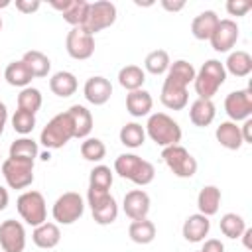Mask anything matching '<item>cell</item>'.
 Here are the masks:
<instances>
[{"label":"cell","mask_w":252,"mask_h":252,"mask_svg":"<svg viewBox=\"0 0 252 252\" xmlns=\"http://www.w3.org/2000/svg\"><path fill=\"white\" fill-rule=\"evenodd\" d=\"M69 6H71V0H63V2H57V0H55V2H51V8L59 10L61 14H63V12H65Z\"/></svg>","instance_id":"681fc988"},{"label":"cell","mask_w":252,"mask_h":252,"mask_svg":"<svg viewBox=\"0 0 252 252\" xmlns=\"http://www.w3.org/2000/svg\"><path fill=\"white\" fill-rule=\"evenodd\" d=\"M199 252H224V244L219 238H207L203 240V248Z\"/></svg>","instance_id":"ee69618b"},{"label":"cell","mask_w":252,"mask_h":252,"mask_svg":"<svg viewBox=\"0 0 252 252\" xmlns=\"http://www.w3.org/2000/svg\"><path fill=\"white\" fill-rule=\"evenodd\" d=\"M71 138H75V132H73V124H71V118L65 112H59L55 114L41 130L39 134V144L45 148V150H59L63 148Z\"/></svg>","instance_id":"277c9868"},{"label":"cell","mask_w":252,"mask_h":252,"mask_svg":"<svg viewBox=\"0 0 252 252\" xmlns=\"http://www.w3.org/2000/svg\"><path fill=\"white\" fill-rule=\"evenodd\" d=\"M65 49L69 57L77 61H85L94 53V35H91L83 28H71L65 37Z\"/></svg>","instance_id":"7c38bea8"},{"label":"cell","mask_w":252,"mask_h":252,"mask_svg":"<svg viewBox=\"0 0 252 252\" xmlns=\"http://www.w3.org/2000/svg\"><path fill=\"white\" fill-rule=\"evenodd\" d=\"M118 138H120V144L122 146L130 148V150H136V148L144 146V142H146V130L138 122H126L120 128Z\"/></svg>","instance_id":"d6a6232c"},{"label":"cell","mask_w":252,"mask_h":252,"mask_svg":"<svg viewBox=\"0 0 252 252\" xmlns=\"http://www.w3.org/2000/svg\"><path fill=\"white\" fill-rule=\"evenodd\" d=\"M85 213V199L77 191H67L59 195L51 207V217L57 224H73Z\"/></svg>","instance_id":"52a82bcc"},{"label":"cell","mask_w":252,"mask_h":252,"mask_svg":"<svg viewBox=\"0 0 252 252\" xmlns=\"http://www.w3.org/2000/svg\"><path fill=\"white\" fill-rule=\"evenodd\" d=\"M215 138H217V142H219L222 148L232 150V152L240 150L242 144H244V142H242V134H240V126H238L236 122H230V120H224V122H220V124L217 126Z\"/></svg>","instance_id":"7402d4cb"},{"label":"cell","mask_w":252,"mask_h":252,"mask_svg":"<svg viewBox=\"0 0 252 252\" xmlns=\"http://www.w3.org/2000/svg\"><path fill=\"white\" fill-rule=\"evenodd\" d=\"M10 120H12V128H14L18 134H22V136L32 134V130L35 128V114L26 112V110H20V108L12 114Z\"/></svg>","instance_id":"60d3db41"},{"label":"cell","mask_w":252,"mask_h":252,"mask_svg":"<svg viewBox=\"0 0 252 252\" xmlns=\"http://www.w3.org/2000/svg\"><path fill=\"white\" fill-rule=\"evenodd\" d=\"M226 81V71H224V65L219 61V59H207L201 69L195 73V81H193V87H195V93H197V98H213L219 89L224 85Z\"/></svg>","instance_id":"3957f363"},{"label":"cell","mask_w":252,"mask_h":252,"mask_svg":"<svg viewBox=\"0 0 252 252\" xmlns=\"http://www.w3.org/2000/svg\"><path fill=\"white\" fill-rule=\"evenodd\" d=\"M0 158H2V156H0Z\"/></svg>","instance_id":"11a10c76"},{"label":"cell","mask_w":252,"mask_h":252,"mask_svg":"<svg viewBox=\"0 0 252 252\" xmlns=\"http://www.w3.org/2000/svg\"><path fill=\"white\" fill-rule=\"evenodd\" d=\"M219 20L220 18L217 16L215 10H205V12L197 14L193 18V22H191V33H193V37L199 39V41H209V37L213 35Z\"/></svg>","instance_id":"44dd1931"},{"label":"cell","mask_w":252,"mask_h":252,"mask_svg":"<svg viewBox=\"0 0 252 252\" xmlns=\"http://www.w3.org/2000/svg\"><path fill=\"white\" fill-rule=\"evenodd\" d=\"M116 79H118V85L122 89H126L128 93H132V91H138V89L144 87V83H146V71L142 67H138V65H126V67H122L118 71V77Z\"/></svg>","instance_id":"4dcf8cb0"},{"label":"cell","mask_w":252,"mask_h":252,"mask_svg":"<svg viewBox=\"0 0 252 252\" xmlns=\"http://www.w3.org/2000/svg\"><path fill=\"white\" fill-rule=\"evenodd\" d=\"M0 248L2 252H24L26 228L20 220L6 219L0 222Z\"/></svg>","instance_id":"5bb4252c"},{"label":"cell","mask_w":252,"mask_h":252,"mask_svg":"<svg viewBox=\"0 0 252 252\" xmlns=\"http://www.w3.org/2000/svg\"><path fill=\"white\" fill-rule=\"evenodd\" d=\"M146 138H150L154 144L167 148L181 142V126L165 112H154L148 116V122L144 126Z\"/></svg>","instance_id":"6da1fadb"},{"label":"cell","mask_w":252,"mask_h":252,"mask_svg":"<svg viewBox=\"0 0 252 252\" xmlns=\"http://www.w3.org/2000/svg\"><path fill=\"white\" fill-rule=\"evenodd\" d=\"M10 6V0H0V8H8Z\"/></svg>","instance_id":"f5cc1de1"},{"label":"cell","mask_w":252,"mask_h":252,"mask_svg":"<svg viewBox=\"0 0 252 252\" xmlns=\"http://www.w3.org/2000/svg\"><path fill=\"white\" fill-rule=\"evenodd\" d=\"M8 158H14V159H28V161H35V158H39V146L33 138H28V136H22L18 140H14L10 144V150H8Z\"/></svg>","instance_id":"f546056e"},{"label":"cell","mask_w":252,"mask_h":252,"mask_svg":"<svg viewBox=\"0 0 252 252\" xmlns=\"http://www.w3.org/2000/svg\"><path fill=\"white\" fill-rule=\"evenodd\" d=\"M238 32H240V30H238V24H236L234 20H230V18L219 20V24H217L213 35L209 37L211 47H213L217 53H228V51L236 45V41H238Z\"/></svg>","instance_id":"4fadbf2b"},{"label":"cell","mask_w":252,"mask_h":252,"mask_svg":"<svg viewBox=\"0 0 252 252\" xmlns=\"http://www.w3.org/2000/svg\"><path fill=\"white\" fill-rule=\"evenodd\" d=\"M220 189L217 185H205L199 195H197V209L201 215L205 217H213L219 213V207H220Z\"/></svg>","instance_id":"83f0119b"},{"label":"cell","mask_w":252,"mask_h":252,"mask_svg":"<svg viewBox=\"0 0 252 252\" xmlns=\"http://www.w3.org/2000/svg\"><path fill=\"white\" fill-rule=\"evenodd\" d=\"M77 87H79L77 77H75L71 71H57V73H53L51 79H49V89H51V93H53L55 96H59V98H69V96H73V94L77 93Z\"/></svg>","instance_id":"484cf974"},{"label":"cell","mask_w":252,"mask_h":252,"mask_svg":"<svg viewBox=\"0 0 252 252\" xmlns=\"http://www.w3.org/2000/svg\"><path fill=\"white\" fill-rule=\"evenodd\" d=\"M209 230H211V220L209 217L201 215V213H195V215H189L181 226V234L187 242H203L205 236H209Z\"/></svg>","instance_id":"e0dca14e"},{"label":"cell","mask_w":252,"mask_h":252,"mask_svg":"<svg viewBox=\"0 0 252 252\" xmlns=\"http://www.w3.org/2000/svg\"><path fill=\"white\" fill-rule=\"evenodd\" d=\"M2 26H4V24H2V18H0V32H2Z\"/></svg>","instance_id":"db71d44e"},{"label":"cell","mask_w":252,"mask_h":252,"mask_svg":"<svg viewBox=\"0 0 252 252\" xmlns=\"http://www.w3.org/2000/svg\"><path fill=\"white\" fill-rule=\"evenodd\" d=\"M4 79H6L8 85L18 87V89H26V87H30V83L33 81L32 73L28 71V67L24 65L22 59H20V61H12V63L6 65V69H4Z\"/></svg>","instance_id":"1f68e13d"},{"label":"cell","mask_w":252,"mask_h":252,"mask_svg":"<svg viewBox=\"0 0 252 252\" xmlns=\"http://www.w3.org/2000/svg\"><path fill=\"white\" fill-rule=\"evenodd\" d=\"M152 106H154V98L148 91L144 89H138V91H132L126 94V110L130 116L134 118H142V116H150L152 112Z\"/></svg>","instance_id":"603a6c76"},{"label":"cell","mask_w":252,"mask_h":252,"mask_svg":"<svg viewBox=\"0 0 252 252\" xmlns=\"http://www.w3.org/2000/svg\"><path fill=\"white\" fill-rule=\"evenodd\" d=\"M6 122H8V108H6V104H4L2 100H0V136L4 134Z\"/></svg>","instance_id":"7dc6e473"},{"label":"cell","mask_w":252,"mask_h":252,"mask_svg":"<svg viewBox=\"0 0 252 252\" xmlns=\"http://www.w3.org/2000/svg\"><path fill=\"white\" fill-rule=\"evenodd\" d=\"M159 100L169 110H183L187 106V102H189V93L183 87H175V85L163 81L161 93H159Z\"/></svg>","instance_id":"4316f807"},{"label":"cell","mask_w":252,"mask_h":252,"mask_svg":"<svg viewBox=\"0 0 252 252\" xmlns=\"http://www.w3.org/2000/svg\"><path fill=\"white\" fill-rule=\"evenodd\" d=\"M150 205H152L150 195L144 189H132L124 195L122 211L130 220H140V219H148Z\"/></svg>","instance_id":"9a60e30c"},{"label":"cell","mask_w":252,"mask_h":252,"mask_svg":"<svg viewBox=\"0 0 252 252\" xmlns=\"http://www.w3.org/2000/svg\"><path fill=\"white\" fill-rule=\"evenodd\" d=\"M43 104V96H41V91L35 89V87H26V89H20V94H18V108L20 110H26V112H32L35 114Z\"/></svg>","instance_id":"74e56055"},{"label":"cell","mask_w":252,"mask_h":252,"mask_svg":"<svg viewBox=\"0 0 252 252\" xmlns=\"http://www.w3.org/2000/svg\"><path fill=\"white\" fill-rule=\"evenodd\" d=\"M118 10L112 2L108 0H96V2H89V12H87V20L81 26L83 30H87L91 35H94L96 32H102L106 28H110L116 22Z\"/></svg>","instance_id":"9c48e42d"},{"label":"cell","mask_w":252,"mask_h":252,"mask_svg":"<svg viewBox=\"0 0 252 252\" xmlns=\"http://www.w3.org/2000/svg\"><path fill=\"white\" fill-rule=\"evenodd\" d=\"M161 8L167 10V12H179L185 8V2H169V0H161Z\"/></svg>","instance_id":"bcb514c9"},{"label":"cell","mask_w":252,"mask_h":252,"mask_svg":"<svg viewBox=\"0 0 252 252\" xmlns=\"http://www.w3.org/2000/svg\"><path fill=\"white\" fill-rule=\"evenodd\" d=\"M250 8H252V4L246 2V0H228V2H226V12H228L230 16H236V18L246 16Z\"/></svg>","instance_id":"b9f144b4"},{"label":"cell","mask_w":252,"mask_h":252,"mask_svg":"<svg viewBox=\"0 0 252 252\" xmlns=\"http://www.w3.org/2000/svg\"><path fill=\"white\" fill-rule=\"evenodd\" d=\"M240 134H242V142L244 144H252V118L244 120V124L240 126Z\"/></svg>","instance_id":"f6af8a7d"},{"label":"cell","mask_w":252,"mask_h":252,"mask_svg":"<svg viewBox=\"0 0 252 252\" xmlns=\"http://www.w3.org/2000/svg\"><path fill=\"white\" fill-rule=\"evenodd\" d=\"M83 94L87 98V102L94 104V106H102L110 100L112 96V85L106 77L102 75H94V77H89L83 85Z\"/></svg>","instance_id":"2e32d148"},{"label":"cell","mask_w":252,"mask_h":252,"mask_svg":"<svg viewBox=\"0 0 252 252\" xmlns=\"http://www.w3.org/2000/svg\"><path fill=\"white\" fill-rule=\"evenodd\" d=\"M32 240L37 248L41 250H51L59 244L61 240V230H59V224L57 222H41L37 226H33V232H32Z\"/></svg>","instance_id":"ffe728a7"},{"label":"cell","mask_w":252,"mask_h":252,"mask_svg":"<svg viewBox=\"0 0 252 252\" xmlns=\"http://www.w3.org/2000/svg\"><path fill=\"white\" fill-rule=\"evenodd\" d=\"M16 209H18V215L22 217V220L26 224H30V226H37V224L47 220L45 197L39 191H35V189L24 191L16 199Z\"/></svg>","instance_id":"5b68a950"},{"label":"cell","mask_w":252,"mask_h":252,"mask_svg":"<svg viewBox=\"0 0 252 252\" xmlns=\"http://www.w3.org/2000/svg\"><path fill=\"white\" fill-rule=\"evenodd\" d=\"M161 159L169 167V171L179 179H189L197 173V159L181 144L163 148L161 150Z\"/></svg>","instance_id":"8992f818"},{"label":"cell","mask_w":252,"mask_h":252,"mask_svg":"<svg viewBox=\"0 0 252 252\" xmlns=\"http://www.w3.org/2000/svg\"><path fill=\"white\" fill-rule=\"evenodd\" d=\"M22 61H24V65L28 67V71L32 73L33 79H43V77H47L49 71H51V61H49V57H47L45 53L37 51V49L26 51V53L22 55Z\"/></svg>","instance_id":"f1b7e54d"},{"label":"cell","mask_w":252,"mask_h":252,"mask_svg":"<svg viewBox=\"0 0 252 252\" xmlns=\"http://www.w3.org/2000/svg\"><path fill=\"white\" fill-rule=\"evenodd\" d=\"M219 226H220V232H222L226 238L234 240V238H240L242 232L246 230V220H244L240 215H236V213H224V215L220 217Z\"/></svg>","instance_id":"8d00e7d4"},{"label":"cell","mask_w":252,"mask_h":252,"mask_svg":"<svg viewBox=\"0 0 252 252\" xmlns=\"http://www.w3.org/2000/svg\"><path fill=\"white\" fill-rule=\"evenodd\" d=\"M114 173H118L122 179L132 181L134 185H150L156 177V167L148 161L142 159L136 154H120L114 159Z\"/></svg>","instance_id":"7a4b0ae2"},{"label":"cell","mask_w":252,"mask_h":252,"mask_svg":"<svg viewBox=\"0 0 252 252\" xmlns=\"http://www.w3.org/2000/svg\"><path fill=\"white\" fill-rule=\"evenodd\" d=\"M2 175L10 189H26L33 183V161L6 158L2 161Z\"/></svg>","instance_id":"30bf717a"},{"label":"cell","mask_w":252,"mask_h":252,"mask_svg":"<svg viewBox=\"0 0 252 252\" xmlns=\"http://www.w3.org/2000/svg\"><path fill=\"white\" fill-rule=\"evenodd\" d=\"M81 156L87 159V161H93V163H98L104 159L106 156V146L102 140L98 138H85L81 142Z\"/></svg>","instance_id":"ab89813d"},{"label":"cell","mask_w":252,"mask_h":252,"mask_svg":"<svg viewBox=\"0 0 252 252\" xmlns=\"http://www.w3.org/2000/svg\"><path fill=\"white\" fill-rule=\"evenodd\" d=\"M250 236H252V228H248V226H246V230H244V232H242V236H240L246 248H252V244H250Z\"/></svg>","instance_id":"f907efd6"},{"label":"cell","mask_w":252,"mask_h":252,"mask_svg":"<svg viewBox=\"0 0 252 252\" xmlns=\"http://www.w3.org/2000/svg\"><path fill=\"white\" fill-rule=\"evenodd\" d=\"M39 0H16V10H20L22 14H33L39 10Z\"/></svg>","instance_id":"7bdbcfd3"},{"label":"cell","mask_w":252,"mask_h":252,"mask_svg":"<svg viewBox=\"0 0 252 252\" xmlns=\"http://www.w3.org/2000/svg\"><path fill=\"white\" fill-rule=\"evenodd\" d=\"M224 112L230 122H244L252 114V89H238L224 96Z\"/></svg>","instance_id":"8fae6325"},{"label":"cell","mask_w":252,"mask_h":252,"mask_svg":"<svg viewBox=\"0 0 252 252\" xmlns=\"http://www.w3.org/2000/svg\"><path fill=\"white\" fill-rule=\"evenodd\" d=\"M87 205L91 207L93 219L96 224H112L118 217V203L110 191H87Z\"/></svg>","instance_id":"ba28073f"},{"label":"cell","mask_w":252,"mask_h":252,"mask_svg":"<svg viewBox=\"0 0 252 252\" xmlns=\"http://www.w3.org/2000/svg\"><path fill=\"white\" fill-rule=\"evenodd\" d=\"M39 158H41L43 161H49V158H51V154H49V150H45V152H41V154H39Z\"/></svg>","instance_id":"816d5d0a"},{"label":"cell","mask_w":252,"mask_h":252,"mask_svg":"<svg viewBox=\"0 0 252 252\" xmlns=\"http://www.w3.org/2000/svg\"><path fill=\"white\" fill-rule=\"evenodd\" d=\"M87 12H89V2L87 0H71V6L61 16L69 26L81 28L87 20Z\"/></svg>","instance_id":"f35d334b"},{"label":"cell","mask_w":252,"mask_h":252,"mask_svg":"<svg viewBox=\"0 0 252 252\" xmlns=\"http://www.w3.org/2000/svg\"><path fill=\"white\" fill-rule=\"evenodd\" d=\"M169 65H171V59L165 49H154L144 59V69L152 75H165Z\"/></svg>","instance_id":"d590c367"},{"label":"cell","mask_w":252,"mask_h":252,"mask_svg":"<svg viewBox=\"0 0 252 252\" xmlns=\"http://www.w3.org/2000/svg\"><path fill=\"white\" fill-rule=\"evenodd\" d=\"M215 116H217V108L215 102L209 98H195L189 106V120L199 128L209 126L215 120Z\"/></svg>","instance_id":"cb8c5ba5"},{"label":"cell","mask_w":252,"mask_h":252,"mask_svg":"<svg viewBox=\"0 0 252 252\" xmlns=\"http://www.w3.org/2000/svg\"><path fill=\"white\" fill-rule=\"evenodd\" d=\"M224 65V71L226 75L230 73L232 77H248L252 73V57L248 51H242V49H236V51H230L226 61L222 63Z\"/></svg>","instance_id":"d4e9b609"},{"label":"cell","mask_w":252,"mask_h":252,"mask_svg":"<svg viewBox=\"0 0 252 252\" xmlns=\"http://www.w3.org/2000/svg\"><path fill=\"white\" fill-rule=\"evenodd\" d=\"M67 114L71 118L75 138H79V140L89 138V134L93 130V114H91V110L87 106H83V104H71L67 108Z\"/></svg>","instance_id":"d6986e66"},{"label":"cell","mask_w":252,"mask_h":252,"mask_svg":"<svg viewBox=\"0 0 252 252\" xmlns=\"http://www.w3.org/2000/svg\"><path fill=\"white\" fill-rule=\"evenodd\" d=\"M195 73H197V69H195L189 61L177 59V61H173V63L169 65V69H167L163 81H165V83H171V85H175V87L187 89V87L195 81Z\"/></svg>","instance_id":"ac0fdd59"},{"label":"cell","mask_w":252,"mask_h":252,"mask_svg":"<svg viewBox=\"0 0 252 252\" xmlns=\"http://www.w3.org/2000/svg\"><path fill=\"white\" fill-rule=\"evenodd\" d=\"M10 203V195H8V189L0 185V211H4Z\"/></svg>","instance_id":"c3c4849f"},{"label":"cell","mask_w":252,"mask_h":252,"mask_svg":"<svg viewBox=\"0 0 252 252\" xmlns=\"http://www.w3.org/2000/svg\"><path fill=\"white\" fill-rule=\"evenodd\" d=\"M112 181H114V173L108 165L98 163L89 173V189L91 191H110Z\"/></svg>","instance_id":"e575fe53"},{"label":"cell","mask_w":252,"mask_h":252,"mask_svg":"<svg viewBox=\"0 0 252 252\" xmlns=\"http://www.w3.org/2000/svg\"><path fill=\"white\" fill-rule=\"evenodd\" d=\"M128 236L136 244H150L156 238V224L148 219L132 220L130 226H128Z\"/></svg>","instance_id":"836d02e7"}]
</instances>
